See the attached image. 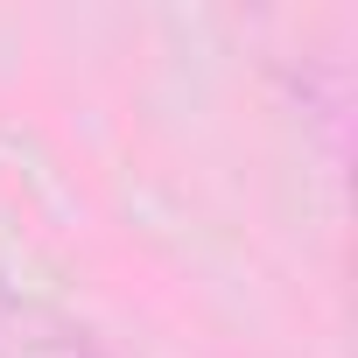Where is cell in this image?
<instances>
[]
</instances>
